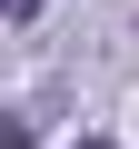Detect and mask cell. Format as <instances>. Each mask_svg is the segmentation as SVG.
Masks as SVG:
<instances>
[{
	"label": "cell",
	"mask_w": 139,
	"mask_h": 149,
	"mask_svg": "<svg viewBox=\"0 0 139 149\" xmlns=\"http://www.w3.org/2000/svg\"><path fill=\"white\" fill-rule=\"evenodd\" d=\"M80 149H109V139H80Z\"/></svg>",
	"instance_id": "6da1fadb"
}]
</instances>
